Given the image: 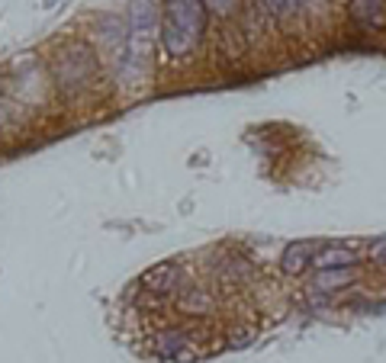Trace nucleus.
<instances>
[{"mask_svg": "<svg viewBox=\"0 0 386 363\" xmlns=\"http://www.w3.org/2000/svg\"><path fill=\"white\" fill-rule=\"evenodd\" d=\"M55 3H58V0H46V7H55Z\"/></svg>", "mask_w": 386, "mask_h": 363, "instance_id": "obj_15", "label": "nucleus"}, {"mask_svg": "<svg viewBox=\"0 0 386 363\" xmlns=\"http://www.w3.org/2000/svg\"><path fill=\"white\" fill-rule=\"evenodd\" d=\"M290 3L293 7H300V3H309V0H290Z\"/></svg>", "mask_w": 386, "mask_h": 363, "instance_id": "obj_14", "label": "nucleus"}, {"mask_svg": "<svg viewBox=\"0 0 386 363\" xmlns=\"http://www.w3.org/2000/svg\"><path fill=\"white\" fill-rule=\"evenodd\" d=\"M348 10L360 26H380L383 23V0H351Z\"/></svg>", "mask_w": 386, "mask_h": 363, "instance_id": "obj_9", "label": "nucleus"}, {"mask_svg": "<svg viewBox=\"0 0 386 363\" xmlns=\"http://www.w3.org/2000/svg\"><path fill=\"white\" fill-rule=\"evenodd\" d=\"M261 3V10L264 13H271V17H287V13H293V3L290 0H258Z\"/></svg>", "mask_w": 386, "mask_h": 363, "instance_id": "obj_12", "label": "nucleus"}, {"mask_svg": "<svg viewBox=\"0 0 386 363\" xmlns=\"http://www.w3.org/2000/svg\"><path fill=\"white\" fill-rule=\"evenodd\" d=\"M203 7L209 13H216V17H232L238 10V0H203Z\"/></svg>", "mask_w": 386, "mask_h": 363, "instance_id": "obj_11", "label": "nucleus"}, {"mask_svg": "<svg viewBox=\"0 0 386 363\" xmlns=\"http://www.w3.org/2000/svg\"><path fill=\"white\" fill-rule=\"evenodd\" d=\"M158 29V10L151 0H132L129 7V29H126V55L123 68H142V61L148 58V39Z\"/></svg>", "mask_w": 386, "mask_h": 363, "instance_id": "obj_2", "label": "nucleus"}, {"mask_svg": "<svg viewBox=\"0 0 386 363\" xmlns=\"http://www.w3.org/2000/svg\"><path fill=\"white\" fill-rule=\"evenodd\" d=\"M312 264H316L319 271H341V267H354V264H358V254H354V248H348V244H325V248L316 251Z\"/></svg>", "mask_w": 386, "mask_h": 363, "instance_id": "obj_7", "label": "nucleus"}, {"mask_svg": "<svg viewBox=\"0 0 386 363\" xmlns=\"http://www.w3.org/2000/svg\"><path fill=\"white\" fill-rule=\"evenodd\" d=\"M52 68H55V77L61 90L68 93H77L84 90L97 75V61H94V52L84 46V42H71L52 58Z\"/></svg>", "mask_w": 386, "mask_h": 363, "instance_id": "obj_3", "label": "nucleus"}, {"mask_svg": "<svg viewBox=\"0 0 386 363\" xmlns=\"http://www.w3.org/2000/svg\"><path fill=\"white\" fill-rule=\"evenodd\" d=\"M206 29V7L203 0H164L161 17V48L171 58H184L200 46Z\"/></svg>", "mask_w": 386, "mask_h": 363, "instance_id": "obj_1", "label": "nucleus"}, {"mask_svg": "<svg viewBox=\"0 0 386 363\" xmlns=\"http://www.w3.org/2000/svg\"><path fill=\"white\" fill-rule=\"evenodd\" d=\"M184 286V267L177 261H161L151 271H145L139 277L142 293H158V296H177V289Z\"/></svg>", "mask_w": 386, "mask_h": 363, "instance_id": "obj_5", "label": "nucleus"}, {"mask_svg": "<svg viewBox=\"0 0 386 363\" xmlns=\"http://www.w3.org/2000/svg\"><path fill=\"white\" fill-rule=\"evenodd\" d=\"M354 277H358V273L351 271V267H341V271H322L312 286L316 289H338V286H348Z\"/></svg>", "mask_w": 386, "mask_h": 363, "instance_id": "obj_10", "label": "nucleus"}, {"mask_svg": "<svg viewBox=\"0 0 386 363\" xmlns=\"http://www.w3.org/2000/svg\"><path fill=\"white\" fill-rule=\"evenodd\" d=\"M367 257L374 264H386V238H377V242L367 248Z\"/></svg>", "mask_w": 386, "mask_h": 363, "instance_id": "obj_13", "label": "nucleus"}, {"mask_svg": "<svg viewBox=\"0 0 386 363\" xmlns=\"http://www.w3.org/2000/svg\"><path fill=\"white\" fill-rule=\"evenodd\" d=\"M216 308V293L209 286H180L177 289V312L187 315H213Z\"/></svg>", "mask_w": 386, "mask_h": 363, "instance_id": "obj_6", "label": "nucleus"}, {"mask_svg": "<svg viewBox=\"0 0 386 363\" xmlns=\"http://www.w3.org/2000/svg\"><path fill=\"white\" fill-rule=\"evenodd\" d=\"M316 251H319V244H316V242H296V244H290V248L283 251V257H280L283 273H290V277L306 273V267L312 264Z\"/></svg>", "mask_w": 386, "mask_h": 363, "instance_id": "obj_8", "label": "nucleus"}, {"mask_svg": "<svg viewBox=\"0 0 386 363\" xmlns=\"http://www.w3.org/2000/svg\"><path fill=\"white\" fill-rule=\"evenodd\" d=\"M200 341H203V335L197 328H168V331L151 335V351L168 363H197L203 357Z\"/></svg>", "mask_w": 386, "mask_h": 363, "instance_id": "obj_4", "label": "nucleus"}]
</instances>
